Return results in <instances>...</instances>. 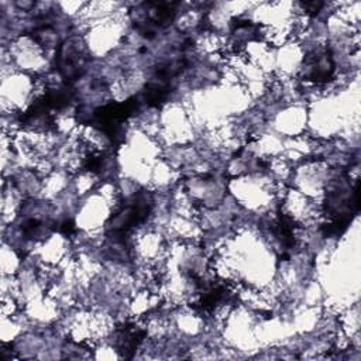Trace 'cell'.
I'll return each mask as SVG.
<instances>
[{
	"label": "cell",
	"instance_id": "obj_3",
	"mask_svg": "<svg viewBox=\"0 0 361 361\" xmlns=\"http://www.w3.org/2000/svg\"><path fill=\"white\" fill-rule=\"evenodd\" d=\"M334 72V63L329 51H319L307 56L305 61L303 76L306 80L314 83H324L331 79Z\"/></svg>",
	"mask_w": 361,
	"mask_h": 361
},
{
	"label": "cell",
	"instance_id": "obj_5",
	"mask_svg": "<svg viewBox=\"0 0 361 361\" xmlns=\"http://www.w3.org/2000/svg\"><path fill=\"white\" fill-rule=\"evenodd\" d=\"M169 93H171L169 82H162V80L154 79V80L148 82L144 89L142 102H145L151 107H158L166 102Z\"/></svg>",
	"mask_w": 361,
	"mask_h": 361
},
{
	"label": "cell",
	"instance_id": "obj_2",
	"mask_svg": "<svg viewBox=\"0 0 361 361\" xmlns=\"http://www.w3.org/2000/svg\"><path fill=\"white\" fill-rule=\"evenodd\" d=\"M56 69L65 83H71L82 76L86 69L87 55L83 42L78 37L63 41L56 52Z\"/></svg>",
	"mask_w": 361,
	"mask_h": 361
},
{
	"label": "cell",
	"instance_id": "obj_1",
	"mask_svg": "<svg viewBox=\"0 0 361 361\" xmlns=\"http://www.w3.org/2000/svg\"><path fill=\"white\" fill-rule=\"evenodd\" d=\"M152 209L151 193L142 190L123 203L106 223V233L111 238L124 237L131 228L142 223Z\"/></svg>",
	"mask_w": 361,
	"mask_h": 361
},
{
	"label": "cell",
	"instance_id": "obj_4",
	"mask_svg": "<svg viewBox=\"0 0 361 361\" xmlns=\"http://www.w3.org/2000/svg\"><path fill=\"white\" fill-rule=\"evenodd\" d=\"M145 337V330L134 323H126L118 329L117 333V350L121 353L123 357L130 358L138 344Z\"/></svg>",
	"mask_w": 361,
	"mask_h": 361
},
{
	"label": "cell",
	"instance_id": "obj_6",
	"mask_svg": "<svg viewBox=\"0 0 361 361\" xmlns=\"http://www.w3.org/2000/svg\"><path fill=\"white\" fill-rule=\"evenodd\" d=\"M300 6L303 7V10H306L307 14L316 16L320 11V8L323 7V3L322 1H302Z\"/></svg>",
	"mask_w": 361,
	"mask_h": 361
},
{
	"label": "cell",
	"instance_id": "obj_7",
	"mask_svg": "<svg viewBox=\"0 0 361 361\" xmlns=\"http://www.w3.org/2000/svg\"><path fill=\"white\" fill-rule=\"evenodd\" d=\"M59 231L63 233L65 235H71L75 231V226H73V223L71 220H66L62 224H59Z\"/></svg>",
	"mask_w": 361,
	"mask_h": 361
}]
</instances>
